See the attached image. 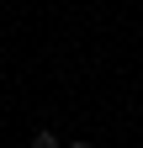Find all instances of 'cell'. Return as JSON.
Wrapping results in <instances>:
<instances>
[{"instance_id": "1", "label": "cell", "mask_w": 143, "mask_h": 148, "mask_svg": "<svg viewBox=\"0 0 143 148\" xmlns=\"http://www.w3.org/2000/svg\"><path fill=\"white\" fill-rule=\"evenodd\" d=\"M27 148H64V143H58V132H48V127H43V132H32Z\"/></svg>"}, {"instance_id": "2", "label": "cell", "mask_w": 143, "mask_h": 148, "mask_svg": "<svg viewBox=\"0 0 143 148\" xmlns=\"http://www.w3.org/2000/svg\"><path fill=\"white\" fill-rule=\"evenodd\" d=\"M64 148H90V143H85V138H74V143H64Z\"/></svg>"}]
</instances>
